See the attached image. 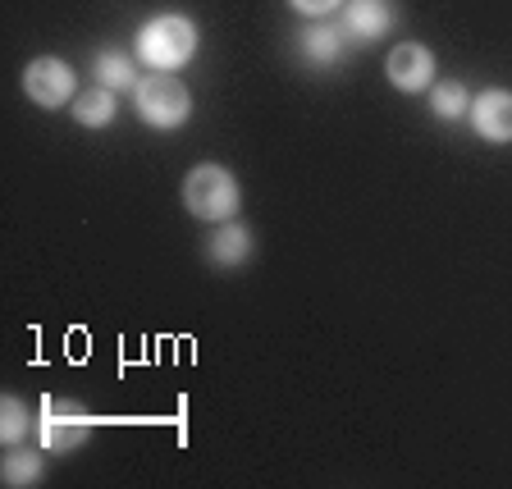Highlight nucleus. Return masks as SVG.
<instances>
[{"instance_id": "f257e3e1", "label": "nucleus", "mask_w": 512, "mask_h": 489, "mask_svg": "<svg viewBox=\"0 0 512 489\" xmlns=\"http://www.w3.org/2000/svg\"><path fill=\"white\" fill-rule=\"evenodd\" d=\"M197 55V23L188 14H156L138 28V60L156 74H174Z\"/></svg>"}, {"instance_id": "f03ea898", "label": "nucleus", "mask_w": 512, "mask_h": 489, "mask_svg": "<svg viewBox=\"0 0 512 489\" xmlns=\"http://www.w3.org/2000/svg\"><path fill=\"white\" fill-rule=\"evenodd\" d=\"M238 179L234 170H224V165H197V170L183 179V206L188 215L206 224H224L238 215Z\"/></svg>"}, {"instance_id": "7ed1b4c3", "label": "nucleus", "mask_w": 512, "mask_h": 489, "mask_svg": "<svg viewBox=\"0 0 512 489\" xmlns=\"http://www.w3.org/2000/svg\"><path fill=\"white\" fill-rule=\"evenodd\" d=\"M133 106H138V119L147 128H165V133H170V128L188 124L192 96L174 74H147L133 87Z\"/></svg>"}, {"instance_id": "20e7f679", "label": "nucleus", "mask_w": 512, "mask_h": 489, "mask_svg": "<svg viewBox=\"0 0 512 489\" xmlns=\"http://www.w3.org/2000/svg\"><path fill=\"white\" fill-rule=\"evenodd\" d=\"M32 430H37V439H42L46 453H74V448H83L87 439H92L96 416L87 412L83 403L46 398L42 412H37V421H32Z\"/></svg>"}, {"instance_id": "39448f33", "label": "nucleus", "mask_w": 512, "mask_h": 489, "mask_svg": "<svg viewBox=\"0 0 512 489\" xmlns=\"http://www.w3.org/2000/svg\"><path fill=\"white\" fill-rule=\"evenodd\" d=\"M23 92H28V101H37V106H46V110L64 106V101L74 96V69H69L60 55H37V60L23 69Z\"/></svg>"}, {"instance_id": "423d86ee", "label": "nucleus", "mask_w": 512, "mask_h": 489, "mask_svg": "<svg viewBox=\"0 0 512 489\" xmlns=\"http://www.w3.org/2000/svg\"><path fill=\"white\" fill-rule=\"evenodd\" d=\"M384 74H389V83H394L398 92H426V87L435 83V55L421 42H403L389 51Z\"/></svg>"}, {"instance_id": "0eeeda50", "label": "nucleus", "mask_w": 512, "mask_h": 489, "mask_svg": "<svg viewBox=\"0 0 512 489\" xmlns=\"http://www.w3.org/2000/svg\"><path fill=\"white\" fill-rule=\"evenodd\" d=\"M394 28V5L389 0H343L339 32L348 42H380Z\"/></svg>"}, {"instance_id": "6e6552de", "label": "nucleus", "mask_w": 512, "mask_h": 489, "mask_svg": "<svg viewBox=\"0 0 512 489\" xmlns=\"http://www.w3.org/2000/svg\"><path fill=\"white\" fill-rule=\"evenodd\" d=\"M471 128L485 142H512V92L508 87H485L471 101Z\"/></svg>"}, {"instance_id": "1a4fd4ad", "label": "nucleus", "mask_w": 512, "mask_h": 489, "mask_svg": "<svg viewBox=\"0 0 512 489\" xmlns=\"http://www.w3.org/2000/svg\"><path fill=\"white\" fill-rule=\"evenodd\" d=\"M252 247H256V238H252V229H247V224L224 220V224H215L211 243H206V256H211V266L234 270V266H243L247 256H252Z\"/></svg>"}, {"instance_id": "9d476101", "label": "nucleus", "mask_w": 512, "mask_h": 489, "mask_svg": "<svg viewBox=\"0 0 512 489\" xmlns=\"http://www.w3.org/2000/svg\"><path fill=\"white\" fill-rule=\"evenodd\" d=\"M115 96L119 92H110V87H87V92H78V101H74V119L83 128H106V124H115Z\"/></svg>"}, {"instance_id": "9b49d317", "label": "nucleus", "mask_w": 512, "mask_h": 489, "mask_svg": "<svg viewBox=\"0 0 512 489\" xmlns=\"http://www.w3.org/2000/svg\"><path fill=\"white\" fill-rule=\"evenodd\" d=\"M92 74L101 87H110V92H128V87H138V69H133V60H128L124 51H96V64Z\"/></svg>"}, {"instance_id": "f8f14e48", "label": "nucleus", "mask_w": 512, "mask_h": 489, "mask_svg": "<svg viewBox=\"0 0 512 489\" xmlns=\"http://www.w3.org/2000/svg\"><path fill=\"white\" fill-rule=\"evenodd\" d=\"M298 51H302V60L307 64H334L343 55V32L330 28V23H316V28L302 32Z\"/></svg>"}, {"instance_id": "ddd939ff", "label": "nucleus", "mask_w": 512, "mask_h": 489, "mask_svg": "<svg viewBox=\"0 0 512 489\" xmlns=\"http://www.w3.org/2000/svg\"><path fill=\"white\" fill-rule=\"evenodd\" d=\"M46 467H42V453L37 448H19L14 444L5 453V485L10 489H28V485H42Z\"/></svg>"}, {"instance_id": "4468645a", "label": "nucleus", "mask_w": 512, "mask_h": 489, "mask_svg": "<svg viewBox=\"0 0 512 489\" xmlns=\"http://www.w3.org/2000/svg\"><path fill=\"white\" fill-rule=\"evenodd\" d=\"M430 110H435L439 119H462V115H471V96H467V87L462 83H439L435 92H430Z\"/></svg>"}, {"instance_id": "2eb2a0df", "label": "nucleus", "mask_w": 512, "mask_h": 489, "mask_svg": "<svg viewBox=\"0 0 512 489\" xmlns=\"http://www.w3.org/2000/svg\"><path fill=\"white\" fill-rule=\"evenodd\" d=\"M32 421H37V416H28V407H23L19 398L5 394V403H0V439H5V444H23Z\"/></svg>"}, {"instance_id": "dca6fc26", "label": "nucleus", "mask_w": 512, "mask_h": 489, "mask_svg": "<svg viewBox=\"0 0 512 489\" xmlns=\"http://www.w3.org/2000/svg\"><path fill=\"white\" fill-rule=\"evenodd\" d=\"M298 14H307V19H325V14L343 10V0H288Z\"/></svg>"}]
</instances>
